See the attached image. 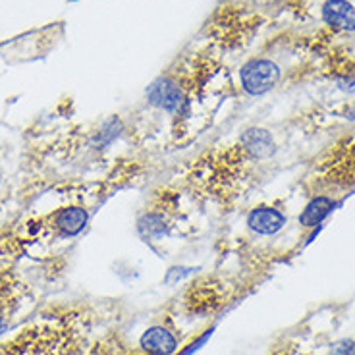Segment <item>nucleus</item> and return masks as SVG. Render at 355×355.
I'll use <instances>...</instances> for the list:
<instances>
[{
  "label": "nucleus",
  "mask_w": 355,
  "mask_h": 355,
  "mask_svg": "<svg viewBox=\"0 0 355 355\" xmlns=\"http://www.w3.org/2000/svg\"><path fill=\"white\" fill-rule=\"evenodd\" d=\"M280 80V68L272 60L255 58L240 70L241 87L249 95H265Z\"/></svg>",
  "instance_id": "nucleus-1"
},
{
  "label": "nucleus",
  "mask_w": 355,
  "mask_h": 355,
  "mask_svg": "<svg viewBox=\"0 0 355 355\" xmlns=\"http://www.w3.org/2000/svg\"><path fill=\"white\" fill-rule=\"evenodd\" d=\"M147 101L153 107L168 110V112H180L182 107L186 105V97L182 89L178 87L176 81L170 78H159L155 80L147 89Z\"/></svg>",
  "instance_id": "nucleus-2"
},
{
  "label": "nucleus",
  "mask_w": 355,
  "mask_h": 355,
  "mask_svg": "<svg viewBox=\"0 0 355 355\" xmlns=\"http://www.w3.org/2000/svg\"><path fill=\"white\" fill-rule=\"evenodd\" d=\"M248 224L249 228L257 234H263V236H272L276 232H280L284 228L286 216L275 207H266V205H261L257 209H253L251 213L248 214Z\"/></svg>",
  "instance_id": "nucleus-3"
},
{
  "label": "nucleus",
  "mask_w": 355,
  "mask_h": 355,
  "mask_svg": "<svg viewBox=\"0 0 355 355\" xmlns=\"http://www.w3.org/2000/svg\"><path fill=\"white\" fill-rule=\"evenodd\" d=\"M322 19L338 31H355V8L347 0H327L322 6Z\"/></svg>",
  "instance_id": "nucleus-4"
},
{
  "label": "nucleus",
  "mask_w": 355,
  "mask_h": 355,
  "mask_svg": "<svg viewBox=\"0 0 355 355\" xmlns=\"http://www.w3.org/2000/svg\"><path fill=\"white\" fill-rule=\"evenodd\" d=\"M139 344L151 355H172L178 349V340L164 327H151L145 330Z\"/></svg>",
  "instance_id": "nucleus-5"
},
{
  "label": "nucleus",
  "mask_w": 355,
  "mask_h": 355,
  "mask_svg": "<svg viewBox=\"0 0 355 355\" xmlns=\"http://www.w3.org/2000/svg\"><path fill=\"white\" fill-rule=\"evenodd\" d=\"M240 141L243 145V149L251 157H255V159H268L276 151L272 135L266 132V130H261V128H251L248 132H243Z\"/></svg>",
  "instance_id": "nucleus-6"
},
{
  "label": "nucleus",
  "mask_w": 355,
  "mask_h": 355,
  "mask_svg": "<svg viewBox=\"0 0 355 355\" xmlns=\"http://www.w3.org/2000/svg\"><path fill=\"white\" fill-rule=\"evenodd\" d=\"M336 207V201L327 196L313 197L309 203L305 205L303 213L300 214V224L303 228H319Z\"/></svg>",
  "instance_id": "nucleus-7"
},
{
  "label": "nucleus",
  "mask_w": 355,
  "mask_h": 355,
  "mask_svg": "<svg viewBox=\"0 0 355 355\" xmlns=\"http://www.w3.org/2000/svg\"><path fill=\"white\" fill-rule=\"evenodd\" d=\"M87 220L89 214L85 209H81V207H66V209H62L60 213L56 214L54 224L66 236H76V234H80L87 226Z\"/></svg>",
  "instance_id": "nucleus-8"
},
{
  "label": "nucleus",
  "mask_w": 355,
  "mask_h": 355,
  "mask_svg": "<svg viewBox=\"0 0 355 355\" xmlns=\"http://www.w3.org/2000/svg\"><path fill=\"white\" fill-rule=\"evenodd\" d=\"M120 132H122V122H120L118 118H112V120L105 122V125L98 130L93 143H95L97 147H107V145H110V143L114 141L116 137L120 135Z\"/></svg>",
  "instance_id": "nucleus-9"
},
{
  "label": "nucleus",
  "mask_w": 355,
  "mask_h": 355,
  "mask_svg": "<svg viewBox=\"0 0 355 355\" xmlns=\"http://www.w3.org/2000/svg\"><path fill=\"white\" fill-rule=\"evenodd\" d=\"M141 230H145V234H149V236H160L164 230L162 218L159 214H147L141 220Z\"/></svg>",
  "instance_id": "nucleus-10"
},
{
  "label": "nucleus",
  "mask_w": 355,
  "mask_h": 355,
  "mask_svg": "<svg viewBox=\"0 0 355 355\" xmlns=\"http://www.w3.org/2000/svg\"><path fill=\"white\" fill-rule=\"evenodd\" d=\"M329 355H355V342L354 340H342L332 346Z\"/></svg>",
  "instance_id": "nucleus-11"
},
{
  "label": "nucleus",
  "mask_w": 355,
  "mask_h": 355,
  "mask_svg": "<svg viewBox=\"0 0 355 355\" xmlns=\"http://www.w3.org/2000/svg\"><path fill=\"white\" fill-rule=\"evenodd\" d=\"M213 330H214V329L207 330V332H205L203 336L197 338L196 342H191V344H189V346H187L186 349H184V352H182V354H180V355H191V354H193V352H197V349H199V347L203 346L205 342H207V340L211 338V334H213Z\"/></svg>",
  "instance_id": "nucleus-12"
}]
</instances>
